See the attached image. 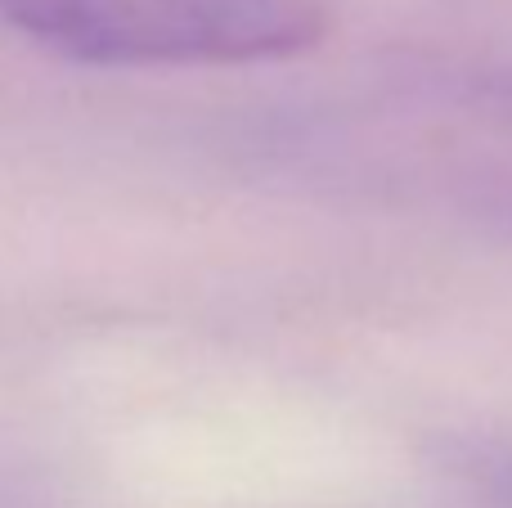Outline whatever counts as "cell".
<instances>
[{
  "label": "cell",
  "mask_w": 512,
  "mask_h": 508,
  "mask_svg": "<svg viewBox=\"0 0 512 508\" xmlns=\"http://www.w3.org/2000/svg\"><path fill=\"white\" fill-rule=\"evenodd\" d=\"M0 18L81 63H261L319 45L324 0H0Z\"/></svg>",
  "instance_id": "cell-1"
}]
</instances>
